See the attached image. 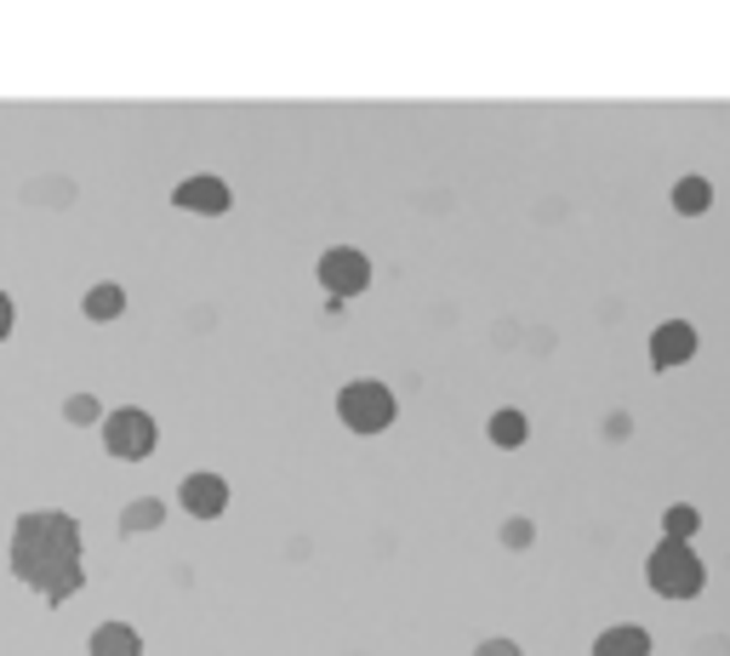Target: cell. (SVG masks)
Instances as JSON below:
<instances>
[{
  "label": "cell",
  "mask_w": 730,
  "mask_h": 656,
  "mask_svg": "<svg viewBox=\"0 0 730 656\" xmlns=\"http://www.w3.org/2000/svg\"><path fill=\"white\" fill-rule=\"evenodd\" d=\"M7 566L29 594L46 600V611H63L86 588V531H80V519L69 508H23L12 519Z\"/></svg>",
  "instance_id": "obj_1"
},
{
  "label": "cell",
  "mask_w": 730,
  "mask_h": 656,
  "mask_svg": "<svg viewBox=\"0 0 730 656\" xmlns=\"http://www.w3.org/2000/svg\"><path fill=\"white\" fill-rule=\"evenodd\" d=\"M394 417H400V400H394V388L377 383V377H354L337 388V422L348 434L372 440V434H388Z\"/></svg>",
  "instance_id": "obj_2"
},
{
  "label": "cell",
  "mask_w": 730,
  "mask_h": 656,
  "mask_svg": "<svg viewBox=\"0 0 730 656\" xmlns=\"http://www.w3.org/2000/svg\"><path fill=\"white\" fill-rule=\"evenodd\" d=\"M702 560H696V548L690 542H674V537H662L651 548V560H645V582L656 588L662 600H696L702 594Z\"/></svg>",
  "instance_id": "obj_3"
},
{
  "label": "cell",
  "mask_w": 730,
  "mask_h": 656,
  "mask_svg": "<svg viewBox=\"0 0 730 656\" xmlns=\"http://www.w3.org/2000/svg\"><path fill=\"white\" fill-rule=\"evenodd\" d=\"M97 440H104V451L115 463H149L154 445H160V422L143 406H115L97 422Z\"/></svg>",
  "instance_id": "obj_4"
},
{
  "label": "cell",
  "mask_w": 730,
  "mask_h": 656,
  "mask_svg": "<svg viewBox=\"0 0 730 656\" xmlns=\"http://www.w3.org/2000/svg\"><path fill=\"white\" fill-rule=\"evenodd\" d=\"M314 280L325 291V303H348V298H359V291L372 286V257H365L359 246H325L320 262H314Z\"/></svg>",
  "instance_id": "obj_5"
},
{
  "label": "cell",
  "mask_w": 730,
  "mask_h": 656,
  "mask_svg": "<svg viewBox=\"0 0 730 656\" xmlns=\"http://www.w3.org/2000/svg\"><path fill=\"white\" fill-rule=\"evenodd\" d=\"M178 508L189 514V519H223L228 514V480L223 474H212V469H194V474H183V485H178Z\"/></svg>",
  "instance_id": "obj_6"
},
{
  "label": "cell",
  "mask_w": 730,
  "mask_h": 656,
  "mask_svg": "<svg viewBox=\"0 0 730 656\" xmlns=\"http://www.w3.org/2000/svg\"><path fill=\"white\" fill-rule=\"evenodd\" d=\"M172 206L189 212V217H223L228 206H235V189H228L217 172H194L172 189Z\"/></svg>",
  "instance_id": "obj_7"
},
{
  "label": "cell",
  "mask_w": 730,
  "mask_h": 656,
  "mask_svg": "<svg viewBox=\"0 0 730 656\" xmlns=\"http://www.w3.org/2000/svg\"><path fill=\"white\" fill-rule=\"evenodd\" d=\"M690 354H696V332H690L685 320H662L656 332H651V366H656V372L685 366Z\"/></svg>",
  "instance_id": "obj_8"
},
{
  "label": "cell",
  "mask_w": 730,
  "mask_h": 656,
  "mask_svg": "<svg viewBox=\"0 0 730 656\" xmlns=\"http://www.w3.org/2000/svg\"><path fill=\"white\" fill-rule=\"evenodd\" d=\"M86 656H143V634L131 628V622L109 616V622H97V628L86 634Z\"/></svg>",
  "instance_id": "obj_9"
},
{
  "label": "cell",
  "mask_w": 730,
  "mask_h": 656,
  "mask_svg": "<svg viewBox=\"0 0 730 656\" xmlns=\"http://www.w3.org/2000/svg\"><path fill=\"white\" fill-rule=\"evenodd\" d=\"M165 519H172V503H165V497H131L120 508V519H115V531L120 537H149V531H160Z\"/></svg>",
  "instance_id": "obj_10"
},
{
  "label": "cell",
  "mask_w": 730,
  "mask_h": 656,
  "mask_svg": "<svg viewBox=\"0 0 730 656\" xmlns=\"http://www.w3.org/2000/svg\"><path fill=\"white\" fill-rule=\"evenodd\" d=\"M80 314H86L92 325L120 320V314H126V286H120V280H97V286H86V291H80Z\"/></svg>",
  "instance_id": "obj_11"
},
{
  "label": "cell",
  "mask_w": 730,
  "mask_h": 656,
  "mask_svg": "<svg viewBox=\"0 0 730 656\" xmlns=\"http://www.w3.org/2000/svg\"><path fill=\"white\" fill-rule=\"evenodd\" d=\"M593 656H651V634L640 622H616V628H605L593 639Z\"/></svg>",
  "instance_id": "obj_12"
},
{
  "label": "cell",
  "mask_w": 730,
  "mask_h": 656,
  "mask_svg": "<svg viewBox=\"0 0 730 656\" xmlns=\"http://www.w3.org/2000/svg\"><path fill=\"white\" fill-rule=\"evenodd\" d=\"M485 434H491V445H503V451H519V445L530 440V422H525V411L503 406V411H491Z\"/></svg>",
  "instance_id": "obj_13"
},
{
  "label": "cell",
  "mask_w": 730,
  "mask_h": 656,
  "mask_svg": "<svg viewBox=\"0 0 730 656\" xmlns=\"http://www.w3.org/2000/svg\"><path fill=\"white\" fill-rule=\"evenodd\" d=\"M63 422H69V429H97V422H104V400H97V394H69V400H63Z\"/></svg>",
  "instance_id": "obj_14"
},
{
  "label": "cell",
  "mask_w": 730,
  "mask_h": 656,
  "mask_svg": "<svg viewBox=\"0 0 730 656\" xmlns=\"http://www.w3.org/2000/svg\"><path fill=\"white\" fill-rule=\"evenodd\" d=\"M674 206H679V212H708V206H713L708 178H679V183H674Z\"/></svg>",
  "instance_id": "obj_15"
},
{
  "label": "cell",
  "mask_w": 730,
  "mask_h": 656,
  "mask_svg": "<svg viewBox=\"0 0 730 656\" xmlns=\"http://www.w3.org/2000/svg\"><path fill=\"white\" fill-rule=\"evenodd\" d=\"M496 537H503V548H514V553H525L530 542H537V525H530L525 514H514V519H503V531H496Z\"/></svg>",
  "instance_id": "obj_16"
},
{
  "label": "cell",
  "mask_w": 730,
  "mask_h": 656,
  "mask_svg": "<svg viewBox=\"0 0 730 656\" xmlns=\"http://www.w3.org/2000/svg\"><path fill=\"white\" fill-rule=\"evenodd\" d=\"M662 531H668L674 542H690V531H696V508H668V519H662Z\"/></svg>",
  "instance_id": "obj_17"
},
{
  "label": "cell",
  "mask_w": 730,
  "mask_h": 656,
  "mask_svg": "<svg viewBox=\"0 0 730 656\" xmlns=\"http://www.w3.org/2000/svg\"><path fill=\"white\" fill-rule=\"evenodd\" d=\"M474 656H525V650H519V639H508V634H491V639L474 645Z\"/></svg>",
  "instance_id": "obj_18"
},
{
  "label": "cell",
  "mask_w": 730,
  "mask_h": 656,
  "mask_svg": "<svg viewBox=\"0 0 730 656\" xmlns=\"http://www.w3.org/2000/svg\"><path fill=\"white\" fill-rule=\"evenodd\" d=\"M12 325H18V303H12V291H0V343L12 337Z\"/></svg>",
  "instance_id": "obj_19"
}]
</instances>
